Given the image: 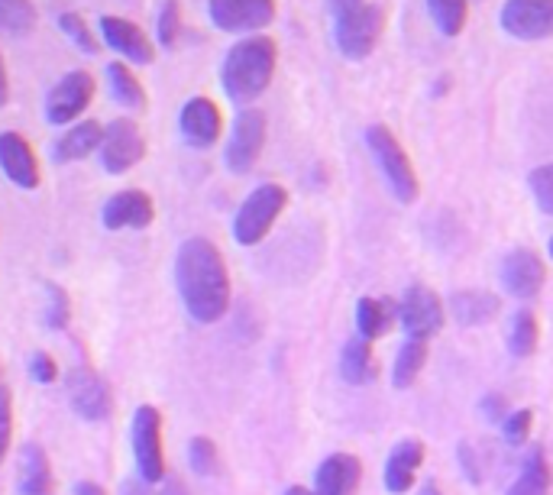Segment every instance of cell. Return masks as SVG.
Here are the masks:
<instances>
[{
    "mask_svg": "<svg viewBox=\"0 0 553 495\" xmlns=\"http://www.w3.org/2000/svg\"><path fill=\"white\" fill-rule=\"evenodd\" d=\"M175 288L198 324H217L230 311V272L207 237H188L175 253Z\"/></svg>",
    "mask_w": 553,
    "mask_h": 495,
    "instance_id": "cell-1",
    "label": "cell"
},
{
    "mask_svg": "<svg viewBox=\"0 0 553 495\" xmlns=\"http://www.w3.org/2000/svg\"><path fill=\"white\" fill-rule=\"evenodd\" d=\"M275 65H279V46L269 36H243L237 46H230L220 65V85L227 98L237 104L256 101L272 85Z\"/></svg>",
    "mask_w": 553,
    "mask_h": 495,
    "instance_id": "cell-2",
    "label": "cell"
},
{
    "mask_svg": "<svg viewBox=\"0 0 553 495\" xmlns=\"http://www.w3.org/2000/svg\"><path fill=\"white\" fill-rule=\"evenodd\" d=\"M366 146H369L372 159H376L379 172L385 175V182H389L392 195L402 204L418 201L421 182H418V175H414V165L405 153V146L398 143V136L385 127V123H372L366 130Z\"/></svg>",
    "mask_w": 553,
    "mask_h": 495,
    "instance_id": "cell-3",
    "label": "cell"
},
{
    "mask_svg": "<svg viewBox=\"0 0 553 495\" xmlns=\"http://www.w3.org/2000/svg\"><path fill=\"white\" fill-rule=\"evenodd\" d=\"M288 204V191L279 182H266L256 191L246 195V201L240 204L237 217H233V240L240 246H256L269 237L272 224L279 220V214Z\"/></svg>",
    "mask_w": 553,
    "mask_h": 495,
    "instance_id": "cell-4",
    "label": "cell"
},
{
    "mask_svg": "<svg viewBox=\"0 0 553 495\" xmlns=\"http://www.w3.org/2000/svg\"><path fill=\"white\" fill-rule=\"evenodd\" d=\"M385 30V13L376 4H363L334 17V43L343 59L363 62L379 46V36Z\"/></svg>",
    "mask_w": 553,
    "mask_h": 495,
    "instance_id": "cell-5",
    "label": "cell"
},
{
    "mask_svg": "<svg viewBox=\"0 0 553 495\" xmlns=\"http://www.w3.org/2000/svg\"><path fill=\"white\" fill-rule=\"evenodd\" d=\"M136 476L149 486H159L165 479V447H162V415L156 405H140L133 411L130 424Z\"/></svg>",
    "mask_w": 553,
    "mask_h": 495,
    "instance_id": "cell-6",
    "label": "cell"
},
{
    "mask_svg": "<svg viewBox=\"0 0 553 495\" xmlns=\"http://www.w3.org/2000/svg\"><path fill=\"white\" fill-rule=\"evenodd\" d=\"M94 91H98V81H94V75L85 72V68H75V72L62 75L46 98V120L52 127H72V123L91 107Z\"/></svg>",
    "mask_w": 553,
    "mask_h": 495,
    "instance_id": "cell-7",
    "label": "cell"
},
{
    "mask_svg": "<svg viewBox=\"0 0 553 495\" xmlns=\"http://www.w3.org/2000/svg\"><path fill=\"white\" fill-rule=\"evenodd\" d=\"M101 169L107 175H123L130 172L133 165H140L146 156V140L143 130L136 127L130 117L110 120L104 127V140H101Z\"/></svg>",
    "mask_w": 553,
    "mask_h": 495,
    "instance_id": "cell-8",
    "label": "cell"
},
{
    "mask_svg": "<svg viewBox=\"0 0 553 495\" xmlns=\"http://www.w3.org/2000/svg\"><path fill=\"white\" fill-rule=\"evenodd\" d=\"M262 146H266V114L250 107L233 120L230 140H227V149H224L227 169L233 175H246L259 162Z\"/></svg>",
    "mask_w": 553,
    "mask_h": 495,
    "instance_id": "cell-9",
    "label": "cell"
},
{
    "mask_svg": "<svg viewBox=\"0 0 553 495\" xmlns=\"http://www.w3.org/2000/svg\"><path fill=\"white\" fill-rule=\"evenodd\" d=\"M207 13L220 33L256 36L275 20V0H207Z\"/></svg>",
    "mask_w": 553,
    "mask_h": 495,
    "instance_id": "cell-10",
    "label": "cell"
},
{
    "mask_svg": "<svg viewBox=\"0 0 553 495\" xmlns=\"http://www.w3.org/2000/svg\"><path fill=\"white\" fill-rule=\"evenodd\" d=\"M68 405L78 418L85 421H107L114 415V395H110V385L94 373L91 366H78L68 373Z\"/></svg>",
    "mask_w": 553,
    "mask_h": 495,
    "instance_id": "cell-11",
    "label": "cell"
},
{
    "mask_svg": "<svg viewBox=\"0 0 553 495\" xmlns=\"http://www.w3.org/2000/svg\"><path fill=\"white\" fill-rule=\"evenodd\" d=\"M499 23L508 36L521 43L553 36V0H505Z\"/></svg>",
    "mask_w": 553,
    "mask_h": 495,
    "instance_id": "cell-12",
    "label": "cell"
},
{
    "mask_svg": "<svg viewBox=\"0 0 553 495\" xmlns=\"http://www.w3.org/2000/svg\"><path fill=\"white\" fill-rule=\"evenodd\" d=\"M398 321H402L405 334L411 340H427L444 327V305L440 298L424 285H411L402 305H398Z\"/></svg>",
    "mask_w": 553,
    "mask_h": 495,
    "instance_id": "cell-13",
    "label": "cell"
},
{
    "mask_svg": "<svg viewBox=\"0 0 553 495\" xmlns=\"http://www.w3.org/2000/svg\"><path fill=\"white\" fill-rule=\"evenodd\" d=\"M101 39L107 49H114L127 65H152L156 62V46L133 20H123L107 13L101 17Z\"/></svg>",
    "mask_w": 553,
    "mask_h": 495,
    "instance_id": "cell-14",
    "label": "cell"
},
{
    "mask_svg": "<svg viewBox=\"0 0 553 495\" xmlns=\"http://www.w3.org/2000/svg\"><path fill=\"white\" fill-rule=\"evenodd\" d=\"M0 172L23 191H33L43 182L36 149L30 146V140H26L23 133H13V130L0 133Z\"/></svg>",
    "mask_w": 553,
    "mask_h": 495,
    "instance_id": "cell-15",
    "label": "cell"
},
{
    "mask_svg": "<svg viewBox=\"0 0 553 495\" xmlns=\"http://www.w3.org/2000/svg\"><path fill=\"white\" fill-rule=\"evenodd\" d=\"M152 220H156V204L146 195L143 188H127L117 191L114 198L104 204L101 211V224L117 233V230H146Z\"/></svg>",
    "mask_w": 553,
    "mask_h": 495,
    "instance_id": "cell-16",
    "label": "cell"
},
{
    "mask_svg": "<svg viewBox=\"0 0 553 495\" xmlns=\"http://www.w3.org/2000/svg\"><path fill=\"white\" fill-rule=\"evenodd\" d=\"M178 130L191 149H211L224 133V117L211 98H191L178 114Z\"/></svg>",
    "mask_w": 553,
    "mask_h": 495,
    "instance_id": "cell-17",
    "label": "cell"
},
{
    "mask_svg": "<svg viewBox=\"0 0 553 495\" xmlns=\"http://www.w3.org/2000/svg\"><path fill=\"white\" fill-rule=\"evenodd\" d=\"M544 279H547V269H544L541 259H537V253H531V250H515V253L505 256V263H502V285L515 298H521V301L534 298L544 288Z\"/></svg>",
    "mask_w": 553,
    "mask_h": 495,
    "instance_id": "cell-18",
    "label": "cell"
},
{
    "mask_svg": "<svg viewBox=\"0 0 553 495\" xmlns=\"http://www.w3.org/2000/svg\"><path fill=\"white\" fill-rule=\"evenodd\" d=\"M363 466L353 453H334L314 473V495H356Z\"/></svg>",
    "mask_w": 553,
    "mask_h": 495,
    "instance_id": "cell-19",
    "label": "cell"
},
{
    "mask_svg": "<svg viewBox=\"0 0 553 495\" xmlns=\"http://www.w3.org/2000/svg\"><path fill=\"white\" fill-rule=\"evenodd\" d=\"M101 140H104V127L98 120L72 123V127L59 136V143H55L52 159L55 162H81V159H88L91 153H98Z\"/></svg>",
    "mask_w": 553,
    "mask_h": 495,
    "instance_id": "cell-20",
    "label": "cell"
},
{
    "mask_svg": "<svg viewBox=\"0 0 553 495\" xmlns=\"http://www.w3.org/2000/svg\"><path fill=\"white\" fill-rule=\"evenodd\" d=\"M20 495H52V463L43 444H23L20 450Z\"/></svg>",
    "mask_w": 553,
    "mask_h": 495,
    "instance_id": "cell-21",
    "label": "cell"
},
{
    "mask_svg": "<svg viewBox=\"0 0 553 495\" xmlns=\"http://www.w3.org/2000/svg\"><path fill=\"white\" fill-rule=\"evenodd\" d=\"M424 463V444L421 440H402L389 463H385V489L389 492H408L414 486V473Z\"/></svg>",
    "mask_w": 553,
    "mask_h": 495,
    "instance_id": "cell-22",
    "label": "cell"
},
{
    "mask_svg": "<svg viewBox=\"0 0 553 495\" xmlns=\"http://www.w3.org/2000/svg\"><path fill=\"white\" fill-rule=\"evenodd\" d=\"M398 321V305L395 301H379V298H363L356 308V327L359 337L366 340H379L392 330V324Z\"/></svg>",
    "mask_w": 553,
    "mask_h": 495,
    "instance_id": "cell-23",
    "label": "cell"
},
{
    "mask_svg": "<svg viewBox=\"0 0 553 495\" xmlns=\"http://www.w3.org/2000/svg\"><path fill=\"white\" fill-rule=\"evenodd\" d=\"M450 311L456 314V321L463 327L486 324L499 314V298L489 292H456L450 298Z\"/></svg>",
    "mask_w": 553,
    "mask_h": 495,
    "instance_id": "cell-24",
    "label": "cell"
},
{
    "mask_svg": "<svg viewBox=\"0 0 553 495\" xmlns=\"http://www.w3.org/2000/svg\"><path fill=\"white\" fill-rule=\"evenodd\" d=\"M107 81H110V94L114 101L127 110H146V88L143 81L130 72L127 62H110L107 65Z\"/></svg>",
    "mask_w": 553,
    "mask_h": 495,
    "instance_id": "cell-25",
    "label": "cell"
},
{
    "mask_svg": "<svg viewBox=\"0 0 553 495\" xmlns=\"http://www.w3.org/2000/svg\"><path fill=\"white\" fill-rule=\"evenodd\" d=\"M340 373L353 385H366L372 376H376V363H372V347L366 337L350 340L340 353Z\"/></svg>",
    "mask_w": 553,
    "mask_h": 495,
    "instance_id": "cell-26",
    "label": "cell"
},
{
    "mask_svg": "<svg viewBox=\"0 0 553 495\" xmlns=\"http://www.w3.org/2000/svg\"><path fill=\"white\" fill-rule=\"evenodd\" d=\"M508 495H550V466L541 447L531 450L528 463H524V470L515 479V486L508 489Z\"/></svg>",
    "mask_w": 553,
    "mask_h": 495,
    "instance_id": "cell-27",
    "label": "cell"
},
{
    "mask_svg": "<svg viewBox=\"0 0 553 495\" xmlns=\"http://www.w3.org/2000/svg\"><path fill=\"white\" fill-rule=\"evenodd\" d=\"M427 13H431L434 26L444 36H460L466 17H469V0H424Z\"/></svg>",
    "mask_w": 553,
    "mask_h": 495,
    "instance_id": "cell-28",
    "label": "cell"
},
{
    "mask_svg": "<svg viewBox=\"0 0 553 495\" xmlns=\"http://www.w3.org/2000/svg\"><path fill=\"white\" fill-rule=\"evenodd\" d=\"M39 13L33 0H0V30L10 36H26L36 30Z\"/></svg>",
    "mask_w": 553,
    "mask_h": 495,
    "instance_id": "cell-29",
    "label": "cell"
},
{
    "mask_svg": "<svg viewBox=\"0 0 553 495\" xmlns=\"http://www.w3.org/2000/svg\"><path fill=\"white\" fill-rule=\"evenodd\" d=\"M427 363V343L424 340H405V347L398 350V360H395V385L398 389H408V385H414V379L421 376V369Z\"/></svg>",
    "mask_w": 553,
    "mask_h": 495,
    "instance_id": "cell-30",
    "label": "cell"
},
{
    "mask_svg": "<svg viewBox=\"0 0 553 495\" xmlns=\"http://www.w3.org/2000/svg\"><path fill=\"white\" fill-rule=\"evenodd\" d=\"M59 30L65 33L68 43H75L85 55H98V52H101L98 36L91 33V26H88L85 17H81V13H72V10L59 13Z\"/></svg>",
    "mask_w": 553,
    "mask_h": 495,
    "instance_id": "cell-31",
    "label": "cell"
},
{
    "mask_svg": "<svg viewBox=\"0 0 553 495\" xmlns=\"http://www.w3.org/2000/svg\"><path fill=\"white\" fill-rule=\"evenodd\" d=\"M537 318L531 311H518L515 314V324H511V337H508V347L515 356H531L537 350Z\"/></svg>",
    "mask_w": 553,
    "mask_h": 495,
    "instance_id": "cell-32",
    "label": "cell"
},
{
    "mask_svg": "<svg viewBox=\"0 0 553 495\" xmlns=\"http://www.w3.org/2000/svg\"><path fill=\"white\" fill-rule=\"evenodd\" d=\"M46 327L49 330H65L68 321H72V298H68V292L62 285L55 282H46Z\"/></svg>",
    "mask_w": 553,
    "mask_h": 495,
    "instance_id": "cell-33",
    "label": "cell"
},
{
    "mask_svg": "<svg viewBox=\"0 0 553 495\" xmlns=\"http://www.w3.org/2000/svg\"><path fill=\"white\" fill-rule=\"evenodd\" d=\"M188 463L191 470H195L198 476H214L220 470V453H217V444L211 437H195L188 444Z\"/></svg>",
    "mask_w": 553,
    "mask_h": 495,
    "instance_id": "cell-34",
    "label": "cell"
},
{
    "mask_svg": "<svg viewBox=\"0 0 553 495\" xmlns=\"http://www.w3.org/2000/svg\"><path fill=\"white\" fill-rule=\"evenodd\" d=\"M156 33H159V46L165 49H172L178 43V33H182V4L178 0H162Z\"/></svg>",
    "mask_w": 553,
    "mask_h": 495,
    "instance_id": "cell-35",
    "label": "cell"
},
{
    "mask_svg": "<svg viewBox=\"0 0 553 495\" xmlns=\"http://www.w3.org/2000/svg\"><path fill=\"white\" fill-rule=\"evenodd\" d=\"M120 495H191V489L182 483V479H175V476H165L159 483V489L143 483V479L136 476V479H123Z\"/></svg>",
    "mask_w": 553,
    "mask_h": 495,
    "instance_id": "cell-36",
    "label": "cell"
},
{
    "mask_svg": "<svg viewBox=\"0 0 553 495\" xmlns=\"http://www.w3.org/2000/svg\"><path fill=\"white\" fill-rule=\"evenodd\" d=\"M528 182H531V195L537 201V208H541L544 214H553V162L534 169Z\"/></svg>",
    "mask_w": 553,
    "mask_h": 495,
    "instance_id": "cell-37",
    "label": "cell"
},
{
    "mask_svg": "<svg viewBox=\"0 0 553 495\" xmlns=\"http://www.w3.org/2000/svg\"><path fill=\"white\" fill-rule=\"evenodd\" d=\"M10 444H13V398L4 385H0V466L7 460Z\"/></svg>",
    "mask_w": 553,
    "mask_h": 495,
    "instance_id": "cell-38",
    "label": "cell"
},
{
    "mask_svg": "<svg viewBox=\"0 0 553 495\" xmlns=\"http://www.w3.org/2000/svg\"><path fill=\"white\" fill-rule=\"evenodd\" d=\"M531 421H534L531 411H515L511 418H505V440H508L511 447H521L524 440H528V434H531Z\"/></svg>",
    "mask_w": 553,
    "mask_h": 495,
    "instance_id": "cell-39",
    "label": "cell"
},
{
    "mask_svg": "<svg viewBox=\"0 0 553 495\" xmlns=\"http://www.w3.org/2000/svg\"><path fill=\"white\" fill-rule=\"evenodd\" d=\"M30 376H33L36 385H52L55 379H59V366H55V360H52L49 353H33Z\"/></svg>",
    "mask_w": 553,
    "mask_h": 495,
    "instance_id": "cell-40",
    "label": "cell"
},
{
    "mask_svg": "<svg viewBox=\"0 0 553 495\" xmlns=\"http://www.w3.org/2000/svg\"><path fill=\"white\" fill-rule=\"evenodd\" d=\"M482 408H486L489 421H502L505 418V398L502 395H489L486 402H482Z\"/></svg>",
    "mask_w": 553,
    "mask_h": 495,
    "instance_id": "cell-41",
    "label": "cell"
},
{
    "mask_svg": "<svg viewBox=\"0 0 553 495\" xmlns=\"http://www.w3.org/2000/svg\"><path fill=\"white\" fill-rule=\"evenodd\" d=\"M10 101V75H7V62H4V52H0V107Z\"/></svg>",
    "mask_w": 553,
    "mask_h": 495,
    "instance_id": "cell-42",
    "label": "cell"
},
{
    "mask_svg": "<svg viewBox=\"0 0 553 495\" xmlns=\"http://www.w3.org/2000/svg\"><path fill=\"white\" fill-rule=\"evenodd\" d=\"M327 4H330V13H334V17H340V13H347V10L363 7L366 0H327Z\"/></svg>",
    "mask_w": 553,
    "mask_h": 495,
    "instance_id": "cell-43",
    "label": "cell"
},
{
    "mask_svg": "<svg viewBox=\"0 0 553 495\" xmlns=\"http://www.w3.org/2000/svg\"><path fill=\"white\" fill-rule=\"evenodd\" d=\"M75 495H107L98 483H91V479H81V483H75Z\"/></svg>",
    "mask_w": 553,
    "mask_h": 495,
    "instance_id": "cell-44",
    "label": "cell"
},
{
    "mask_svg": "<svg viewBox=\"0 0 553 495\" xmlns=\"http://www.w3.org/2000/svg\"><path fill=\"white\" fill-rule=\"evenodd\" d=\"M460 457H463V466H466V476L473 479V483H479V470L473 466V457H469V447L466 444L460 447Z\"/></svg>",
    "mask_w": 553,
    "mask_h": 495,
    "instance_id": "cell-45",
    "label": "cell"
},
{
    "mask_svg": "<svg viewBox=\"0 0 553 495\" xmlns=\"http://www.w3.org/2000/svg\"><path fill=\"white\" fill-rule=\"evenodd\" d=\"M421 495H444V492H440V489H437V483H424Z\"/></svg>",
    "mask_w": 553,
    "mask_h": 495,
    "instance_id": "cell-46",
    "label": "cell"
},
{
    "mask_svg": "<svg viewBox=\"0 0 553 495\" xmlns=\"http://www.w3.org/2000/svg\"><path fill=\"white\" fill-rule=\"evenodd\" d=\"M285 495H314V492H308V489H304V486H292V489H288Z\"/></svg>",
    "mask_w": 553,
    "mask_h": 495,
    "instance_id": "cell-47",
    "label": "cell"
},
{
    "mask_svg": "<svg viewBox=\"0 0 553 495\" xmlns=\"http://www.w3.org/2000/svg\"><path fill=\"white\" fill-rule=\"evenodd\" d=\"M550 256H553V237H550Z\"/></svg>",
    "mask_w": 553,
    "mask_h": 495,
    "instance_id": "cell-48",
    "label": "cell"
}]
</instances>
